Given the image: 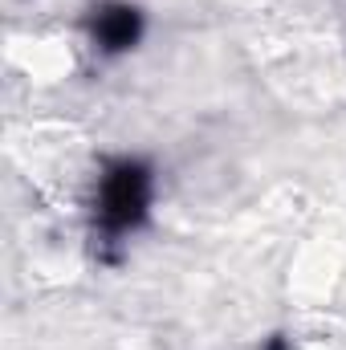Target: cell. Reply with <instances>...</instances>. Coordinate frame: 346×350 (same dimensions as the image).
Here are the masks:
<instances>
[{
    "mask_svg": "<svg viewBox=\"0 0 346 350\" xmlns=\"http://www.w3.org/2000/svg\"><path fill=\"white\" fill-rule=\"evenodd\" d=\"M151 196H155V175L143 159L106 163L98 179V200H94L102 241H122L127 232H135L151 212Z\"/></svg>",
    "mask_w": 346,
    "mask_h": 350,
    "instance_id": "1",
    "label": "cell"
},
{
    "mask_svg": "<svg viewBox=\"0 0 346 350\" xmlns=\"http://www.w3.org/2000/svg\"><path fill=\"white\" fill-rule=\"evenodd\" d=\"M90 37L102 53H127L143 37V12L127 0H106L90 12Z\"/></svg>",
    "mask_w": 346,
    "mask_h": 350,
    "instance_id": "2",
    "label": "cell"
}]
</instances>
